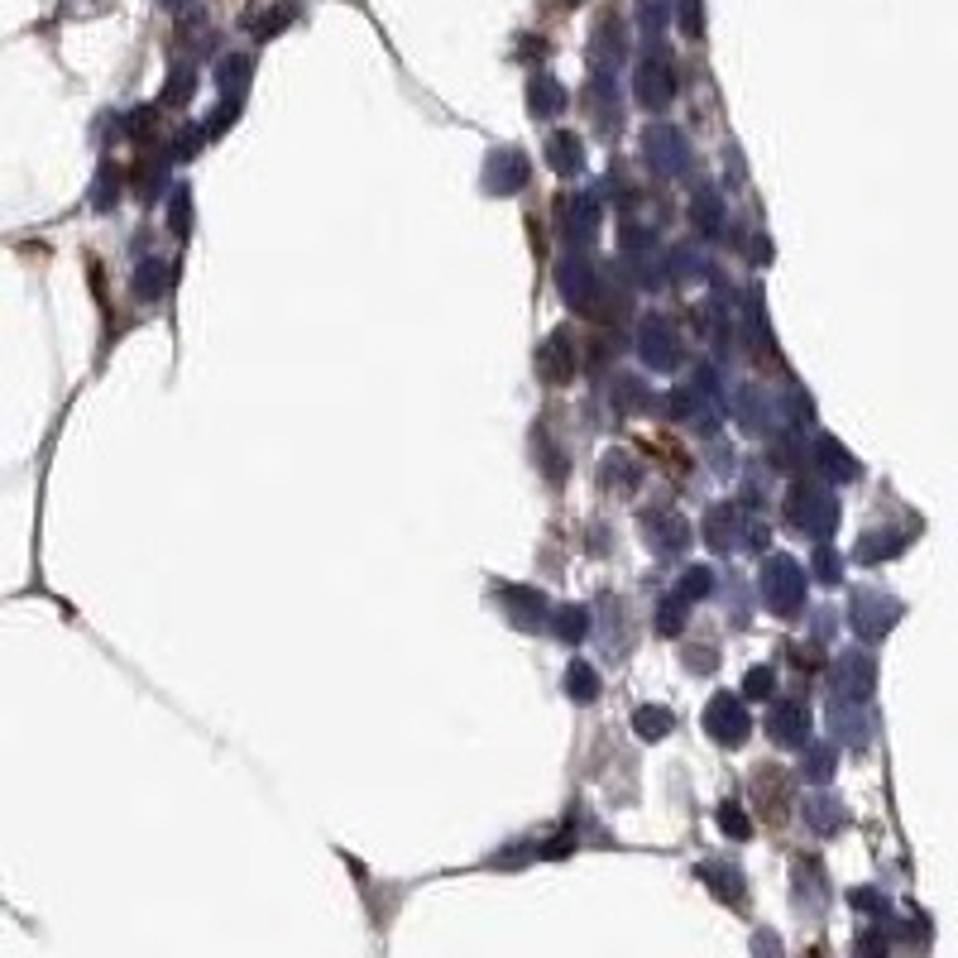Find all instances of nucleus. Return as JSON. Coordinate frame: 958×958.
I'll list each match as a JSON object with an SVG mask.
<instances>
[{"mask_svg":"<svg viewBox=\"0 0 958 958\" xmlns=\"http://www.w3.org/2000/svg\"><path fill=\"white\" fill-rule=\"evenodd\" d=\"M599 480L609 484V489H618V494H633V489H638V480H642V470H638V460H633V456L609 451V456H604Z\"/></svg>","mask_w":958,"mask_h":958,"instance_id":"aec40b11","label":"nucleus"},{"mask_svg":"<svg viewBox=\"0 0 958 958\" xmlns=\"http://www.w3.org/2000/svg\"><path fill=\"white\" fill-rule=\"evenodd\" d=\"M666 20H671V0H638V24L647 39H662Z\"/></svg>","mask_w":958,"mask_h":958,"instance_id":"473e14b6","label":"nucleus"},{"mask_svg":"<svg viewBox=\"0 0 958 958\" xmlns=\"http://www.w3.org/2000/svg\"><path fill=\"white\" fill-rule=\"evenodd\" d=\"M671 710H662V705H642L638 714H633V729H638V738H647V743H657V738H666L671 733Z\"/></svg>","mask_w":958,"mask_h":958,"instance_id":"c85d7f7f","label":"nucleus"},{"mask_svg":"<svg viewBox=\"0 0 958 958\" xmlns=\"http://www.w3.org/2000/svg\"><path fill=\"white\" fill-rule=\"evenodd\" d=\"M527 106H532V116H542V120H551V116H566V106H571V96H566V87L556 77H547V72H537L532 77V87H527Z\"/></svg>","mask_w":958,"mask_h":958,"instance_id":"4468645a","label":"nucleus"},{"mask_svg":"<svg viewBox=\"0 0 958 958\" xmlns=\"http://www.w3.org/2000/svg\"><path fill=\"white\" fill-rule=\"evenodd\" d=\"M633 87H638V101L647 106V111H666V106H671V96H676V68L666 63V53H647V58H642Z\"/></svg>","mask_w":958,"mask_h":958,"instance_id":"20e7f679","label":"nucleus"},{"mask_svg":"<svg viewBox=\"0 0 958 958\" xmlns=\"http://www.w3.org/2000/svg\"><path fill=\"white\" fill-rule=\"evenodd\" d=\"M686 666H690V671H700V676H705V671H714V657H710V647H695V657H686Z\"/></svg>","mask_w":958,"mask_h":958,"instance_id":"8fccbe9b","label":"nucleus"},{"mask_svg":"<svg viewBox=\"0 0 958 958\" xmlns=\"http://www.w3.org/2000/svg\"><path fill=\"white\" fill-rule=\"evenodd\" d=\"M681 623H686V599H681V594H676V599H662V609H657V633L676 638V633H681Z\"/></svg>","mask_w":958,"mask_h":958,"instance_id":"ea45409f","label":"nucleus"},{"mask_svg":"<svg viewBox=\"0 0 958 958\" xmlns=\"http://www.w3.org/2000/svg\"><path fill=\"white\" fill-rule=\"evenodd\" d=\"M556 288H561V298L571 302V307H594V298H599V278H594V269L585 259H561V269H556Z\"/></svg>","mask_w":958,"mask_h":958,"instance_id":"9d476101","label":"nucleus"},{"mask_svg":"<svg viewBox=\"0 0 958 958\" xmlns=\"http://www.w3.org/2000/svg\"><path fill=\"white\" fill-rule=\"evenodd\" d=\"M858 954H887V935H882V930H868V935H858Z\"/></svg>","mask_w":958,"mask_h":958,"instance_id":"09e8293b","label":"nucleus"},{"mask_svg":"<svg viewBox=\"0 0 958 958\" xmlns=\"http://www.w3.org/2000/svg\"><path fill=\"white\" fill-rule=\"evenodd\" d=\"M642 527H647V547H657V551H681L686 542H690V523L681 513H671V508H652L647 518H642Z\"/></svg>","mask_w":958,"mask_h":958,"instance_id":"ddd939ff","label":"nucleus"},{"mask_svg":"<svg viewBox=\"0 0 958 958\" xmlns=\"http://www.w3.org/2000/svg\"><path fill=\"white\" fill-rule=\"evenodd\" d=\"M168 226H173V235H187V230H192V192L187 187H173V202H168Z\"/></svg>","mask_w":958,"mask_h":958,"instance_id":"e433bc0d","label":"nucleus"},{"mask_svg":"<svg viewBox=\"0 0 958 958\" xmlns=\"http://www.w3.org/2000/svg\"><path fill=\"white\" fill-rule=\"evenodd\" d=\"M834 724H839V738H848V743H868V719H858L853 714V700H839L834 705Z\"/></svg>","mask_w":958,"mask_h":958,"instance_id":"72a5a7b5","label":"nucleus"},{"mask_svg":"<svg viewBox=\"0 0 958 958\" xmlns=\"http://www.w3.org/2000/svg\"><path fill=\"white\" fill-rule=\"evenodd\" d=\"M504 609H508V618H513L518 628H537V623H547V599H542L537 590H518V585H508V590H504Z\"/></svg>","mask_w":958,"mask_h":958,"instance_id":"2eb2a0df","label":"nucleus"},{"mask_svg":"<svg viewBox=\"0 0 958 958\" xmlns=\"http://www.w3.org/2000/svg\"><path fill=\"white\" fill-rule=\"evenodd\" d=\"M738 508L733 504H719V508H710V518H705V542L714 551H729V547H738Z\"/></svg>","mask_w":958,"mask_h":958,"instance_id":"6ab92c4d","label":"nucleus"},{"mask_svg":"<svg viewBox=\"0 0 958 958\" xmlns=\"http://www.w3.org/2000/svg\"><path fill=\"white\" fill-rule=\"evenodd\" d=\"M681 29L690 34V39H700V34H705V15H700V0H681Z\"/></svg>","mask_w":958,"mask_h":958,"instance_id":"a18cd8bd","label":"nucleus"},{"mask_svg":"<svg viewBox=\"0 0 958 958\" xmlns=\"http://www.w3.org/2000/svg\"><path fill=\"white\" fill-rule=\"evenodd\" d=\"M906 542H911V537H901V532H868V542H858V561H863V566L892 561L896 551H906Z\"/></svg>","mask_w":958,"mask_h":958,"instance_id":"5701e85b","label":"nucleus"},{"mask_svg":"<svg viewBox=\"0 0 958 958\" xmlns=\"http://www.w3.org/2000/svg\"><path fill=\"white\" fill-rule=\"evenodd\" d=\"M566 695H571L575 705L599 700V671H594L590 662H571V666H566Z\"/></svg>","mask_w":958,"mask_h":958,"instance_id":"b1692460","label":"nucleus"},{"mask_svg":"<svg viewBox=\"0 0 958 958\" xmlns=\"http://www.w3.org/2000/svg\"><path fill=\"white\" fill-rule=\"evenodd\" d=\"M192 92H197V68L178 63L173 72H168V82H163V106H187Z\"/></svg>","mask_w":958,"mask_h":958,"instance_id":"7c9ffc66","label":"nucleus"},{"mask_svg":"<svg viewBox=\"0 0 958 958\" xmlns=\"http://www.w3.org/2000/svg\"><path fill=\"white\" fill-rule=\"evenodd\" d=\"M618 58H623V34H618L614 20H604L599 34H594V72L618 68Z\"/></svg>","mask_w":958,"mask_h":958,"instance_id":"393cba45","label":"nucleus"},{"mask_svg":"<svg viewBox=\"0 0 958 958\" xmlns=\"http://www.w3.org/2000/svg\"><path fill=\"white\" fill-rule=\"evenodd\" d=\"M671 264H676V278H705V259L695 250H676Z\"/></svg>","mask_w":958,"mask_h":958,"instance_id":"37998d69","label":"nucleus"},{"mask_svg":"<svg viewBox=\"0 0 958 958\" xmlns=\"http://www.w3.org/2000/svg\"><path fill=\"white\" fill-rule=\"evenodd\" d=\"M547 163H551L561 178L580 173V163H585V144H580L575 130H556V135L547 140Z\"/></svg>","mask_w":958,"mask_h":958,"instance_id":"dca6fc26","label":"nucleus"},{"mask_svg":"<svg viewBox=\"0 0 958 958\" xmlns=\"http://www.w3.org/2000/svg\"><path fill=\"white\" fill-rule=\"evenodd\" d=\"M815 575L824 580V585H839V575H844V561L839 556H834V547H815Z\"/></svg>","mask_w":958,"mask_h":958,"instance_id":"a19ab883","label":"nucleus"},{"mask_svg":"<svg viewBox=\"0 0 958 958\" xmlns=\"http://www.w3.org/2000/svg\"><path fill=\"white\" fill-rule=\"evenodd\" d=\"M590 633V609L585 604H566L561 614H556V638L566 642V647H575V642H585Z\"/></svg>","mask_w":958,"mask_h":958,"instance_id":"cd10ccee","label":"nucleus"},{"mask_svg":"<svg viewBox=\"0 0 958 958\" xmlns=\"http://www.w3.org/2000/svg\"><path fill=\"white\" fill-rule=\"evenodd\" d=\"M638 350H642V360H647L652 369H676L681 365V341H676V326L662 317V312H652L647 322H642V331H638Z\"/></svg>","mask_w":958,"mask_h":958,"instance_id":"39448f33","label":"nucleus"},{"mask_svg":"<svg viewBox=\"0 0 958 958\" xmlns=\"http://www.w3.org/2000/svg\"><path fill=\"white\" fill-rule=\"evenodd\" d=\"M805 824L815 834H834L844 824V805L839 800H829V796H815V800H805Z\"/></svg>","mask_w":958,"mask_h":958,"instance_id":"bb28decb","label":"nucleus"},{"mask_svg":"<svg viewBox=\"0 0 958 958\" xmlns=\"http://www.w3.org/2000/svg\"><path fill=\"white\" fill-rule=\"evenodd\" d=\"M293 20H298V0H283V5L264 10V20L254 24V29H259V39H274V34H283Z\"/></svg>","mask_w":958,"mask_h":958,"instance_id":"f704fd0d","label":"nucleus"},{"mask_svg":"<svg viewBox=\"0 0 958 958\" xmlns=\"http://www.w3.org/2000/svg\"><path fill=\"white\" fill-rule=\"evenodd\" d=\"M135 293H140L144 302H154V298H163V293H168V264H163V259H144V264H140V274H135Z\"/></svg>","mask_w":958,"mask_h":958,"instance_id":"c756f323","label":"nucleus"},{"mask_svg":"<svg viewBox=\"0 0 958 958\" xmlns=\"http://www.w3.org/2000/svg\"><path fill=\"white\" fill-rule=\"evenodd\" d=\"M800 748H805V762H800V772H805L810 781H829V776H834V748H829V743H810V738H805Z\"/></svg>","mask_w":958,"mask_h":958,"instance_id":"2f4dec72","label":"nucleus"},{"mask_svg":"<svg viewBox=\"0 0 958 958\" xmlns=\"http://www.w3.org/2000/svg\"><path fill=\"white\" fill-rule=\"evenodd\" d=\"M896 618H901V604L877 590H858L853 604H848V623L863 642H882L896 628Z\"/></svg>","mask_w":958,"mask_h":958,"instance_id":"7ed1b4c3","label":"nucleus"},{"mask_svg":"<svg viewBox=\"0 0 958 958\" xmlns=\"http://www.w3.org/2000/svg\"><path fill=\"white\" fill-rule=\"evenodd\" d=\"M791 523L805 532V537H829L834 523H839V499H834L824 484H805L800 480L791 489Z\"/></svg>","mask_w":958,"mask_h":958,"instance_id":"f03ea898","label":"nucleus"},{"mask_svg":"<svg viewBox=\"0 0 958 958\" xmlns=\"http://www.w3.org/2000/svg\"><path fill=\"white\" fill-rule=\"evenodd\" d=\"M853 906H858V911H872L877 920L887 915V896H882V892H853Z\"/></svg>","mask_w":958,"mask_h":958,"instance_id":"49530a36","label":"nucleus"},{"mask_svg":"<svg viewBox=\"0 0 958 958\" xmlns=\"http://www.w3.org/2000/svg\"><path fill=\"white\" fill-rule=\"evenodd\" d=\"M216 82H221V92L230 96V101H240L250 87V58L245 53H226L221 63H216Z\"/></svg>","mask_w":958,"mask_h":958,"instance_id":"4be33fe9","label":"nucleus"},{"mask_svg":"<svg viewBox=\"0 0 958 958\" xmlns=\"http://www.w3.org/2000/svg\"><path fill=\"white\" fill-rule=\"evenodd\" d=\"M743 695H748V700H772V695H776L772 666H753V671L743 676Z\"/></svg>","mask_w":958,"mask_h":958,"instance_id":"58836bf2","label":"nucleus"},{"mask_svg":"<svg viewBox=\"0 0 958 958\" xmlns=\"http://www.w3.org/2000/svg\"><path fill=\"white\" fill-rule=\"evenodd\" d=\"M599 221H604V206L594 192H580V197L571 202V235L575 240H594L599 235Z\"/></svg>","mask_w":958,"mask_h":958,"instance_id":"412c9836","label":"nucleus"},{"mask_svg":"<svg viewBox=\"0 0 958 958\" xmlns=\"http://www.w3.org/2000/svg\"><path fill=\"white\" fill-rule=\"evenodd\" d=\"M690 226H695L700 235H719L724 230V197L714 187H700L695 197H690Z\"/></svg>","mask_w":958,"mask_h":958,"instance_id":"a211bd4d","label":"nucleus"},{"mask_svg":"<svg viewBox=\"0 0 958 958\" xmlns=\"http://www.w3.org/2000/svg\"><path fill=\"white\" fill-rule=\"evenodd\" d=\"M532 178V163L523 149H494L489 168H484V183H489V192H499V197H513V192H523Z\"/></svg>","mask_w":958,"mask_h":958,"instance_id":"0eeeda50","label":"nucleus"},{"mask_svg":"<svg viewBox=\"0 0 958 958\" xmlns=\"http://www.w3.org/2000/svg\"><path fill=\"white\" fill-rule=\"evenodd\" d=\"M159 5H163V10H187L192 0H159Z\"/></svg>","mask_w":958,"mask_h":958,"instance_id":"3c124183","label":"nucleus"},{"mask_svg":"<svg viewBox=\"0 0 958 958\" xmlns=\"http://www.w3.org/2000/svg\"><path fill=\"white\" fill-rule=\"evenodd\" d=\"M719 829L733 834V839H748V834H753V820L743 815V805H724L719 810Z\"/></svg>","mask_w":958,"mask_h":958,"instance_id":"79ce46f5","label":"nucleus"},{"mask_svg":"<svg viewBox=\"0 0 958 958\" xmlns=\"http://www.w3.org/2000/svg\"><path fill=\"white\" fill-rule=\"evenodd\" d=\"M202 140H206V130H183L178 135V144H173V159H197V149H202Z\"/></svg>","mask_w":958,"mask_h":958,"instance_id":"c03bdc74","label":"nucleus"},{"mask_svg":"<svg viewBox=\"0 0 958 958\" xmlns=\"http://www.w3.org/2000/svg\"><path fill=\"white\" fill-rule=\"evenodd\" d=\"M705 877H714L710 882L714 896H729V901L743 896V872H738V868H705Z\"/></svg>","mask_w":958,"mask_h":958,"instance_id":"4c0bfd02","label":"nucleus"},{"mask_svg":"<svg viewBox=\"0 0 958 958\" xmlns=\"http://www.w3.org/2000/svg\"><path fill=\"white\" fill-rule=\"evenodd\" d=\"M810 456H815V465H820L829 480H858V460L848 456L844 446L834 441V436H815V451H810Z\"/></svg>","mask_w":958,"mask_h":958,"instance_id":"f3484780","label":"nucleus"},{"mask_svg":"<svg viewBox=\"0 0 958 958\" xmlns=\"http://www.w3.org/2000/svg\"><path fill=\"white\" fill-rule=\"evenodd\" d=\"M642 149H647V163L657 168V173H681L686 168V140L676 125H647V135H642Z\"/></svg>","mask_w":958,"mask_h":958,"instance_id":"6e6552de","label":"nucleus"},{"mask_svg":"<svg viewBox=\"0 0 958 958\" xmlns=\"http://www.w3.org/2000/svg\"><path fill=\"white\" fill-rule=\"evenodd\" d=\"M561 5H575V0H561Z\"/></svg>","mask_w":958,"mask_h":958,"instance_id":"603ef678","label":"nucleus"},{"mask_svg":"<svg viewBox=\"0 0 958 958\" xmlns=\"http://www.w3.org/2000/svg\"><path fill=\"white\" fill-rule=\"evenodd\" d=\"M705 729H710L714 743L738 748V743L748 738V729H753V719H748L743 700H733V695H714V700H710V710H705Z\"/></svg>","mask_w":958,"mask_h":958,"instance_id":"423d86ee","label":"nucleus"},{"mask_svg":"<svg viewBox=\"0 0 958 958\" xmlns=\"http://www.w3.org/2000/svg\"><path fill=\"white\" fill-rule=\"evenodd\" d=\"M762 599L776 618H796L800 604H805V571L791 561V556H772L762 566Z\"/></svg>","mask_w":958,"mask_h":958,"instance_id":"f257e3e1","label":"nucleus"},{"mask_svg":"<svg viewBox=\"0 0 958 958\" xmlns=\"http://www.w3.org/2000/svg\"><path fill=\"white\" fill-rule=\"evenodd\" d=\"M609 403H614V412L618 417H633V412H642V408H652V398H647V388H642L638 379H614V388H609Z\"/></svg>","mask_w":958,"mask_h":958,"instance_id":"a878e982","label":"nucleus"},{"mask_svg":"<svg viewBox=\"0 0 958 958\" xmlns=\"http://www.w3.org/2000/svg\"><path fill=\"white\" fill-rule=\"evenodd\" d=\"M714 590V571L710 566H690V571H681V599H705V594Z\"/></svg>","mask_w":958,"mask_h":958,"instance_id":"c9c22d12","label":"nucleus"},{"mask_svg":"<svg viewBox=\"0 0 958 958\" xmlns=\"http://www.w3.org/2000/svg\"><path fill=\"white\" fill-rule=\"evenodd\" d=\"M872 686H877V662H872V652H844V657H839V690H844V700L863 705V700L872 695Z\"/></svg>","mask_w":958,"mask_h":958,"instance_id":"1a4fd4ad","label":"nucleus"},{"mask_svg":"<svg viewBox=\"0 0 958 958\" xmlns=\"http://www.w3.org/2000/svg\"><path fill=\"white\" fill-rule=\"evenodd\" d=\"M154 120H159V116H154L149 106H140V111L125 120V130H130V135H140V140H144V135H149V130H154Z\"/></svg>","mask_w":958,"mask_h":958,"instance_id":"de8ad7c7","label":"nucleus"},{"mask_svg":"<svg viewBox=\"0 0 958 958\" xmlns=\"http://www.w3.org/2000/svg\"><path fill=\"white\" fill-rule=\"evenodd\" d=\"M537 374L547 384H566L575 374V345H571V336L566 331H551L547 341L537 345Z\"/></svg>","mask_w":958,"mask_h":958,"instance_id":"9b49d317","label":"nucleus"},{"mask_svg":"<svg viewBox=\"0 0 958 958\" xmlns=\"http://www.w3.org/2000/svg\"><path fill=\"white\" fill-rule=\"evenodd\" d=\"M767 729H772V738L781 748H800L810 738V710L800 705V700H776Z\"/></svg>","mask_w":958,"mask_h":958,"instance_id":"f8f14e48","label":"nucleus"}]
</instances>
